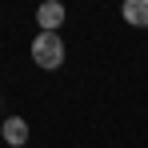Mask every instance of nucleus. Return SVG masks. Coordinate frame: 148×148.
Wrapping results in <instances>:
<instances>
[{"label":"nucleus","mask_w":148,"mask_h":148,"mask_svg":"<svg viewBox=\"0 0 148 148\" xmlns=\"http://www.w3.org/2000/svg\"><path fill=\"white\" fill-rule=\"evenodd\" d=\"M4 140L12 148H24V140H28V124L20 120V116H8L4 120Z\"/></svg>","instance_id":"20e7f679"},{"label":"nucleus","mask_w":148,"mask_h":148,"mask_svg":"<svg viewBox=\"0 0 148 148\" xmlns=\"http://www.w3.org/2000/svg\"><path fill=\"white\" fill-rule=\"evenodd\" d=\"M36 24H40V32H56V28H64V4H56V0L40 4V8H36Z\"/></svg>","instance_id":"f03ea898"},{"label":"nucleus","mask_w":148,"mask_h":148,"mask_svg":"<svg viewBox=\"0 0 148 148\" xmlns=\"http://www.w3.org/2000/svg\"><path fill=\"white\" fill-rule=\"evenodd\" d=\"M32 64H40V68H60L64 64V36L60 32H36V40H32Z\"/></svg>","instance_id":"f257e3e1"},{"label":"nucleus","mask_w":148,"mask_h":148,"mask_svg":"<svg viewBox=\"0 0 148 148\" xmlns=\"http://www.w3.org/2000/svg\"><path fill=\"white\" fill-rule=\"evenodd\" d=\"M120 16L128 24H136V28H148V0H124Z\"/></svg>","instance_id":"7ed1b4c3"}]
</instances>
